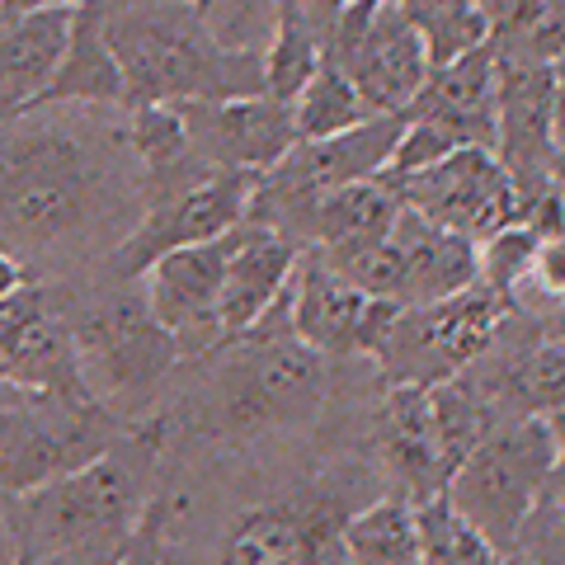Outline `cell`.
Here are the masks:
<instances>
[{
	"label": "cell",
	"instance_id": "5b68a950",
	"mask_svg": "<svg viewBox=\"0 0 565 565\" xmlns=\"http://www.w3.org/2000/svg\"><path fill=\"white\" fill-rule=\"evenodd\" d=\"M382 490L392 486L377 462L363 457L334 462L316 481L236 514L222 537L217 565H326V556L340 546L344 523Z\"/></svg>",
	"mask_w": 565,
	"mask_h": 565
},
{
	"label": "cell",
	"instance_id": "7c38bea8",
	"mask_svg": "<svg viewBox=\"0 0 565 565\" xmlns=\"http://www.w3.org/2000/svg\"><path fill=\"white\" fill-rule=\"evenodd\" d=\"M396 193L424 222L444 226L452 236H467L476 245L494 232H504L509 222H523V199H519L514 174L486 147H457L438 166L401 180Z\"/></svg>",
	"mask_w": 565,
	"mask_h": 565
},
{
	"label": "cell",
	"instance_id": "8992f818",
	"mask_svg": "<svg viewBox=\"0 0 565 565\" xmlns=\"http://www.w3.org/2000/svg\"><path fill=\"white\" fill-rule=\"evenodd\" d=\"M556 481V434L546 419H504L476 444L462 467L448 476V504L481 533L494 552L509 556L533 519V509Z\"/></svg>",
	"mask_w": 565,
	"mask_h": 565
},
{
	"label": "cell",
	"instance_id": "5bb4252c",
	"mask_svg": "<svg viewBox=\"0 0 565 565\" xmlns=\"http://www.w3.org/2000/svg\"><path fill=\"white\" fill-rule=\"evenodd\" d=\"M0 382L24 396L99 405L85 386L66 311H52L47 288H39V282L0 302Z\"/></svg>",
	"mask_w": 565,
	"mask_h": 565
},
{
	"label": "cell",
	"instance_id": "1f68e13d",
	"mask_svg": "<svg viewBox=\"0 0 565 565\" xmlns=\"http://www.w3.org/2000/svg\"><path fill=\"white\" fill-rule=\"evenodd\" d=\"M170 514H174V490H156L128 537V565H170V546H166Z\"/></svg>",
	"mask_w": 565,
	"mask_h": 565
},
{
	"label": "cell",
	"instance_id": "9a60e30c",
	"mask_svg": "<svg viewBox=\"0 0 565 565\" xmlns=\"http://www.w3.org/2000/svg\"><path fill=\"white\" fill-rule=\"evenodd\" d=\"M226 255H232V232L203 245H184L170 250L156 264L141 269V297H147L151 316L180 349V363L207 359L222 349V274Z\"/></svg>",
	"mask_w": 565,
	"mask_h": 565
},
{
	"label": "cell",
	"instance_id": "7bdbcfd3",
	"mask_svg": "<svg viewBox=\"0 0 565 565\" xmlns=\"http://www.w3.org/2000/svg\"><path fill=\"white\" fill-rule=\"evenodd\" d=\"M0 6H6V0H0Z\"/></svg>",
	"mask_w": 565,
	"mask_h": 565
},
{
	"label": "cell",
	"instance_id": "e0dca14e",
	"mask_svg": "<svg viewBox=\"0 0 565 565\" xmlns=\"http://www.w3.org/2000/svg\"><path fill=\"white\" fill-rule=\"evenodd\" d=\"M405 118L429 122L457 137L462 147H486L494 151V122H500V62H494L490 43L462 52L444 66L429 71V81L419 85L415 104Z\"/></svg>",
	"mask_w": 565,
	"mask_h": 565
},
{
	"label": "cell",
	"instance_id": "f546056e",
	"mask_svg": "<svg viewBox=\"0 0 565 565\" xmlns=\"http://www.w3.org/2000/svg\"><path fill=\"white\" fill-rule=\"evenodd\" d=\"M212 43L241 57H264L282 20V0H193Z\"/></svg>",
	"mask_w": 565,
	"mask_h": 565
},
{
	"label": "cell",
	"instance_id": "f1b7e54d",
	"mask_svg": "<svg viewBox=\"0 0 565 565\" xmlns=\"http://www.w3.org/2000/svg\"><path fill=\"white\" fill-rule=\"evenodd\" d=\"M415 527L424 565H504V556L448 504L444 490L429 500H415Z\"/></svg>",
	"mask_w": 565,
	"mask_h": 565
},
{
	"label": "cell",
	"instance_id": "4fadbf2b",
	"mask_svg": "<svg viewBox=\"0 0 565 565\" xmlns=\"http://www.w3.org/2000/svg\"><path fill=\"white\" fill-rule=\"evenodd\" d=\"M396 311H401L396 302H382V297H367L363 288H353L316 250H302V259H297L288 282V326L321 359L330 363L377 359Z\"/></svg>",
	"mask_w": 565,
	"mask_h": 565
},
{
	"label": "cell",
	"instance_id": "484cf974",
	"mask_svg": "<svg viewBox=\"0 0 565 565\" xmlns=\"http://www.w3.org/2000/svg\"><path fill=\"white\" fill-rule=\"evenodd\" d=\"M373 118L367 99L359 95V85L334 62H321V71L302 85V95L292 99V128H297V141H321V137H334V132H349L359 122Z\"/></svg>",
	"mask_w": 565,
	"mask_h": 565
},
{
	"label": "cell",
	"instance_id": "2e32d148",
	"mask_svg": "<svg viewBox=\"0 0 565 565\" xmlns=\"http://www.w3.org/2000/svg\"><path fill=\"white\" fill-rule=\"evenodd\" d=\"M174 109L184 118L193 161L212 174H264L297 147L292 104L274 95L189 99Z\"/></svg>",
	"mask_w": 565,
	"mask_h": 565
},
{
	"label": "cell",
	"instance_id": "30bf717a",
	"mask_svg": "<svg viewBox=\"0 0 565 565\" xmlns=\"http://www.w3.org/2000/svg\"><path fill=\"white\" fill-rule=\"evenodd\" d=\"M114 419L104 405H71L24 396L20 411H0V490L24 494L33 486L95 462L114 448Z\"/></svg>",
	"mask_w": 565,
	"mask_h": 565
},
{
	"label": "cell",
	"instance_id": "3957f363",
	"mask_svg": "<svg viewBox=\"0 0 565 565\" xmlns=\"http://www.w3.org/2000/svg\"><path fill=\"white\" fill-rule=\"evenodd\" d=\"M104 33L122 71V109L264 95V57L212 43L193 0H109Z\"/></svg>",
	"mask_w": 565,
	"mask_h": 565
},
{
	"label": "cell",
	"instance_id": "ba28073f",
	"mask_svg": "<svg viewBox=\"0 0 565 565\" xmlns=\"http://www.w3.org/2000/svg\"><path fill=\"white\" fill-rule=\"evenodd\" d=\"M514 311V297L486 282H471L424 307H401L373 363L386 386H444L481 359Z\"/></svg>",
	"mask_w": 565,
	"mask_h": 565
},
{
	"label": "cell",
	"instance_id": "83f0119b",
	"mask_svg": "<svg viewBox=\"0 0 565 565\" xmlns=\"http://www.w3.org/2000/svg\"><path fill=\"white\" fill-rule=\"evenodd\" d=\"M396 6L419 33L424 52H429V66H444L452 57H462V52L481 47L490 33L481 0H396Z\"/></svg>",
	"mask_w": 565,
	"mask_h": 565
},
{
	"label": "cell",
	"instance_id": "ffe728a7",
	"mask_svg": "<svg viewBox=\"0 0 565 565\" xmlns=\"http://www.w3.org/2000/svg\"><path fill=\"white\" fill-rule=\"evenodd\" d=\"M392 255H396V307H424L481 282L476 241L424 222L411 207H401L392 226Z\"/></svg>",
	"mask_w": 565,
	"mask_h": 565
},
{
	"label": "cell",
	"instance_id": "d6986e66",
	"mask_svg": "<svg viewBox=\"0 0 565 565\" xmlns=\"http://www.w3.org/2000/svg\"><path fill=\"white\" fill-rule=\"evenodd\" d=\"M373 448L386 486L411 494V500H429L448 486L429 411V386H386L373 424Z\"/></svg>",
	"mask_w": 565,
	"mask_h": 565
},
{
	"label": "cell",
	"instance_id": "ab89813d",
	"mask_svg": "<svg viewBox=\"0 0 565 565\" xmlns=\"http://www.w3.org/2000/svg\"><path fill=\"white\" fill-rule=\"evenodd\" d=\"M552 81H556V95L565 99V57H561V62L552 66Z\"/></svg>",
	"mask_w": 565,
	"mask_h": 565
},
{
	"label": "cell",
	"instance_id": "7a4b0ae2",
	"mask_svg": "<svg viewBox=\"0 0 565 565\" xmlns=\"http://www.w3.org/2000/svg\"><path fill=\"white\" fill-rule=\"evenodd\" d=\"M222 363L199 392V434L212 444L292 434L321 419L330 401V359L307 349L288 326V292L264 321L222 344Z\"/></svg>",
	"mask_w": 565,
	"mask_h": 565
},
{
	"label": "cell",
	"instance_id": "4dcf8cb0",
	"mask_svg": "<svg viewBox=\"0 0 565 565\" xmlns=\"http://www.w3.org/2000/svg\"><path fill=\"white\" fill-rule=\"evenodd\" d=\"M537 250H542V236L533 232L527 222H509L504 232L486 236L476 245V259H481V282L504 297H519V288L527 282L537 264Z\"/></svg>",
	"mask_w": 565,
	"mask_h": 565
},
{
	"label": "cell",
	"instance_id": "7402d4cb",
	"mask_svg": "<svg viewBox=\"0 0 565 565\" xmlns=\"http://www.w3.org/2000/svg\"><path fill=\"white\" fill-rule=\"evenodd\" d=\"M104 10H109V0H81L76 6L66 57L39 104H104V109H122V71L114 62L109 33H104Z\"/></svg>",
	"mask_w": 565,
	"mask_h": 565
},
{
	"label": "cell",
	"instance_id": "cb8c5ba5",
	"mask_svg": "<svg viewBox=\"0 0 565 565\" xmlns=\"http://www.w3.org/2000/svg\"><path fill=\"white\" fill-rule=\"evenodd\" d=\"M481 14L500 66H556L565 57V0H481Z\"/></svg>",
	"mask_w": 565,
	"mask_h": 565
},
{
	"label": "cell",
	"instance_id": "836d02e7",
	"mask_svg": "<svg viewBox=\"0 0 565 565\" xmlns=\"http://www.w3.org/2000/svg\"><path fill=\"white\" fill-rule=\"evenodd\" d=\"M132 537V533H128ZM128 537L122 542H90V546H66V552L39 556L29 565H128Z\"/></svg>",
	"mask_w": 565,
	"mask_h": 565
},
{
	"label": "cell",
	"instance_id": "d590c367",
	"mask_svg": "<svg viewBox=\"0 0 565 565\" xmlns=\"http://www.w3.org/2000/svg\"><path fill=\"white\" fill-rule=\"evenodd\" d=\"M0 565H20V533H14V514L0 509Z\"/></svg>",
	"mask_w": 565,
	"mask_h": 565
},
{
	"label": "cell",
	"instance_id": "d6a6232c",
	"mask_svg": "<svg viewBox=\"0 0 565 565\" xmlns=\"http://www.w3.org/2000/svg\"><path fill=\"white\" fill-rule=\"evenodd\" d=\"M542 292L546 302H556L565 307V236H542V250H537V264H533V274H527V282L519 292ZM519 302V297H514Z\"/></svg>",
	"mask_w": 565,
	"mask_h": 565
},
{
	"label": "cell",
	"instance_id": "60d3db41",
	"mask_svg": "<svg viewBox=\"0 0 565 565\" xmlns=\"http://www.w3.org/2000/svg\"><path fill=\"white\" fill-rule=\"evenodd\" d=\"M326 565H353V561H349V556H344V552H340V546H334V552H330V556H326Z\"/></svg>",
	"mask_w": 565,
	"mask_h": 565
},
{
	"label": "cell",
	"instance_id": "277c9868",
	"mask_svg": "<svg viewBox=\"0 0 565 565\" xmlns=\"http://www.w3.org/2000/svg\"><path fill=\"white\" fill-rule=\"evenodd\" d=\"M151 462H156V434L137 429L128 444L114 438V448H104L95 462L24 490L20 509H14L20 565L66 552V546L122 542L151 500L147 490Z\"/></svg>",
	"mask_w": 565,
	"mask_h": 565
},
{
	"label": "cell",
	"instance_id": "52a82bcc",
	"mask_svg": "<svg viewBox=\"0 0 565 565\" xmlns=\"http://www.w3.org/2000/svg\"><path fill=\"white\" fill-rule=\"evenodd\" d=\"M71 344L90 396L109 411L114 401L156 392L180 363V349L151 316L137 278H118V288L66 311Z\"/></svg>",
	"mask_w": 565,
	"mask_h": 565
},
{
	"label": "cell",
	"instance_id": "f35d334b",
	"mask_svg": "<svg viewBox=\"0 0 565 565\" xmlns=\"http://www.w3.org/2000/svg\"><path fill=\"white\" fill-rule=\"evenodd\" d=\"M552 340L565 349V307H556V330H552Z\"/></svg>",
	"mask_w": 565,
	"mask_h": 565
},
{
	"label": "cell",
	"instance_id": "e575fe53",
	"mask_svg": "<svg viewBox=\"0 0 565 565\" xmlns=\"http://www.w3.org/2000/svg\"><path fill=\"white\" fill-rule=\"evenodd\" d=\"M29 282H33V274L24 269V264L0 250V302H6V297H14L20 288H29Z\"/></svg>",
	"mask_w": 565,
	"mask_h": 565
},
{
	"label": "cell",
	"instance_id": "ac0fdd59",
	"mask_svg": "<svg viewBox=\"0 0 565 565\" xmlns=\"http://www.w3.org/2000/svg\"><path fill=\"white\" fill-rule=\"evenodd\" d=\"M302 259V245L269 232L259 222H241L232 232V255H226L222 274V344L250 334L264 316L278 307V297L288 292L292 269Z\"/></svg>",
	"mask_w": 565,
	"mask_h": 565
},
{
	"label": "cell",
	"instance_id": "44dd1931",
	"mask_svg": "<svg viewBox=\"0 0 565 565\" xmlns=\"http://www.w3.org/2000/svg\"><path fill=\"white\" fill-rule=\"evenodd\" d=\"M71 14H76V6L0 14V118L43 99L66 57Z\"/></svg>",
	"mask_w": 565,
	"mask_h": 565
},
{
	"label": "cell",
	"instance_id": "6da1fadb",
	"mask_svg": "<svg viewBox=\"0 0 565 565\" xmlns=\"http://www.w3.org/2000/svg\"><path fill=\"white\" fill-rule=\"evenodd\" d=\"M147 207L128 118L104 104H29L0 118V250L33 274L118 250Z\"/></svg>",
	"mask_w": 565,
	"mask_h": 565
},
{
	"label": "cell",
	"instance_id": "9c48e42d",
	"mask_svg": "<svg viewBox=\"0 0 565 565\" xmlns=\"http://www.w3.org/2000/svg\"><path fill=\"white\" fill-rule=\"evenodd\" d=\"M326 62L359 85L373 114H405L429 81V52L396 0H349L330 24Z\"/></svg>",
	"mask_w": 565,
	"mask_h": 565
},
{
	"label": "cell",
	"instance_id": "603a6c76",
	"mask_svg": "<svg viewBox=\"0 0 565 565\" xmlns=\"http://www.w3.org/2000/svg\"><path fill=\"white\" fill-rule=\"evenodd\" d=\"M401 193L382 180H359V184H340L321 193L311 217V245L307 250H321L326 259L363 250L373 241H386L392 226L401 217Z\"/></svg>",
	"mask_w": 565,
	"mask_h": 565
},
{
	"label": "cell",
	"instance_id": "8fae6325",
	"mask_svg": "<svg viewBox=\"0 0 565 565\" xmlns=\"http://www.w3.org/2000/svg\"><path fill=\"white\" fill-rule=\"evenodd\" d=\"M250 189H255V174H199V180L151 193L141 217L132 222V232L118 241L114 274L141 278L147 264H156L170 250L236 232L245 222V207H250Z\"/></svg>",
	"mask_w": 565,
	"mask_h": 565
},
{
	"label": "cell",
	"instance_id": "74e56055",
	"mask_svg": "<svg viewBox=\"0 0 565 565\" xmlns=\"http://www.w3.org/2000/svg\"><path fill=\"white\" fill-rule=\"evenodd\" d=\"M546 424H552V434H556V481H552V490H565V411L556 419H546Z\"/></svg>",
	"mask_w": 565,
	"mask_h": 565
},
{
	"label": "cell",
	"instance_id": "8d00e7d4",
	"mask_svg": "<svg viewBox=\"0 0 565 565\" xmlns=\"http://www.w3.org/2000/svg\"><path fill=\"white\" fill-rule=\"evenodd\" d=\"M81 6V0H6L0 14H29V10H71Z\"/></svg>",
	"mask_w": 565,
	"mask_h": 565
},
{
	"label": "cell",
	"instance_id": "d4e9b609",
	"mask_svg": "<svg viewBox=\"0 0 565 565\" xmlns=\"http://www.w3.org/2000/svg\"><path fill=\"white\" fill-rule=\"evenodd\" d=\"M340 552L353 565H424L419 527H415V500L401 490H382L359 514L344 523Z\"/></svg>",
	"mask_w": 565,
	"mask_h": 565
},
{
	"label": "cell",
	"instance_id": "4316f807",
	"mask_svg": "<svg viewBox=\"0 0 565 565\" xmlns=\"http://www.w3.org/2000/svg\"><path fill=\"white\" fill-rule=\"evenodd\" d=\"M321 62H326V33L316 29L307 14L282 6L278 33H274L269 52H264V95L292 104L302 95V85L321 71Z\"/></svg>",
	"mask_w": 565,
	"mask_h": 565
},
{
	"label": "cell",
	"instance_id": "b9f144b4",
	"mask_svg": "<svg viewBox=\"0 0 565 565\" xmlns=\"http://www.w3.org/2000/svg\"><path fill=\"white\" fill-rule=\"evenodd\" d=\"M552 494H556V500H561V504H565V490H552Z\"/></svg>",
	"mask_w": 565,
	"mask_h": 565
}]
</instances>
